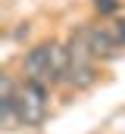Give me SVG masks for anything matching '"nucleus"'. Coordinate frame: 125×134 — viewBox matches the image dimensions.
Instances as JSON below:
<instances>
[{
  "label": "nucleus",
  "instance_id": "f257e3e1",
  "mask_svg": "<svg viewBox=\"0 0 125 134\" xmlns=\"http://www.w3.org/2000/svg\"><path fill=\"white\" fill-rule=\"evenodd\" d=\"M47 87L44 84H34V81H22L16 87V112H19V125L25 128H38L44 125L47 119V109H50V100H47Z\"/></svg>",
  "mask_w": 125,
  "mask_h": 134
},
{
  "label": "nucleus",
  "instance_id": "f03ea898",
  "mask_svg": "<svg viewBox=\"0 0 125 134\" xmlns=\"http://www.w3.org/2000/svg\"><path fill=\"white\" fill-rule=\"evenodd\" d=\"M22 72H25V81L44 84V87L56 84V81H53V66H50V41H44V44L25 50V56H22Z\"/></svg>",
  "mask_w": 125,
  "mask_h": 134
},
{
  "label": "nucleus",
  "instance_id": "7ed1b4c3",
  "mask_svg": "<svg viewBox=\"0 0 125 134\" xmlns=\"http://www.w3.org/2000/svg\"><path fill=\"white\" fill-rule=\"evenodd\" d=\"M78 31H81V37L88 41V47L94 50V56L97 59H119L125 53V47H119L116 44V37L110 34V28L106 25H97V22H81L78 25Z\"/></svg>",
  "mask_w": 125,
  "mask_h": 134
},
{
  "label": "nucleus",
  "instance_id": "20e7f679",
  "mask_svg": "<svg viewBox=\"0 0 125 134\" xmlns=\"http://www.w3.org/2000/svg\"><path fill=\"white\" fill-rule=\"evenodd\" d=\"M66 50H69V63H72V69H78V66H94V50L88 47V41L81 37V31L75 28V31L66 37Z\"/></svg>",
  "mask_w": 125,
  "mask_h": 134
},
{
  "label": "nucleus",
  "instance_id": "39448f33",
  "mask_svg": "<svg viewBox=\"0 0 125 134\" xmlns=\"http://www.w3.org/2000/svg\"><path fill=\"white\" fill-rule=\"evenodd\" d=\"M97 66H78V69H69V78H66V84L69 87H75V91H88L97 84Z\"/></svg>",
  "mask_w": 125,
  "mask_h": 134
},
{
  "label": "nucleus",
  "instance_id": "423d86ee",
  "mask_svg": "<svg viewBox=\"0 0 125 134\" xmlns=\"http://www.w3.org/2000/svg\"><path fill=\"white\" fill-rule=\"evenodd\" d=\"M91 6H94L97 16H103V19H116L119 9H122V0H91Z\"/></svg>",
  "mask_w": 125,
  "mask_h": 134
},
{
  "label": "nucleus",
  "instance_id": "0eeeda50",
  "mask_svg": "<svg viewBox=\"0 0 125 134\" xmlns=\"http://www.w3.org/2000/svg\"><path fill=\"white\" fill-rule=\"evenodd\" d=\"M106 28H110V34L116 37V44H119V47H125V19H122V16L110 19V22H106Z\"/></svg>",
  "mask_w": 125,
  "mask_h": 134
}]
</instances>
